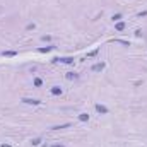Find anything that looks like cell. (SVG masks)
Listing matches in <instances>:
<instances>
[{
	"instance_id": "obj_13",
	"label": "cell",
	"mask_w": 147,
	"mask_h": 147,
	"mask_svg": "<svg viewBox=\"0 0 147 147\" xmlns=\"http://www.w3.org/2000/svg\"><path fill=\"white\" fill-rule=\"evenodd\" d=\"M39 144H41V139H39V137H38V139H33V140H31V145H39Z\"/></svg>"
},
{
	"instance_id": "obj_16",
	"label": "cell",
	"mask_w": 147,
	"mask_h": 147,
	"mask_svg": "<svg viewBox=\"0 0 147 147\" xmlns=\"http://www.w3.org/2000/svg\"><path fill=\"white\" fill-rule=\"evenodd\" d=\"M41 39H43V41H50V39H51V36H43Z\"/></svg>"
},
{
	"instance_id": "obj_12",
	"label": "cell",
	"mask_w": 147,
	"mask_h": 147,
	"mask_svg": "<svg viewBox=\"0 0 147 147\" xmlns=\"http://www.w3.org/2000/svg\"><path fill=\"white\" fill-rule=\"evenodd\" d=\"M34 86H36V87H41V86H43V81H41L39 77H36V79H34Z\"/></svg>"
},
{
	"instance_id": "obj_3",
	"label": "cell",
	"mask_w": 147,
	"mask_h": 147,
	"mask_svg": "<svg viewBox=\"0 0 147 147\" xmlns=\"http://www.w3.org/2000/svg\"><path fill=\"white\" fill-rule=\"evenodd\" d=\"M22 103L24 104H33V106H39L41 104L39 99H31V98H22Z\"/></svg>"
},
{
	"instance_id": "obj_6",
	"label": "cell",
	"mask_w": 147,
	"mask_h": 147,
	"mask_svg": "<svg viewBox=\"0 0 147 147\" xmlns=\"http://www.w3.org/2000/svg\"><path fill=\"white\" fill-rule=\"evenodd\" d=\"M69 81H77L79 79V74H75V72H67V75H65Z\"/></svg>"
},
{
	"instance_id": "obj_1",
	"label": "cell",
	"mask_w": 147,
	"mask_h": 147,
	"mask_svg": "<svg viewBox=\"0 0 147 147\" xmlns=\"http://www.w3.org/2000/svg\"><path fill=\"white\" fill-rule=\"evenodd\" d=\"M53 62H60V63L72 65V63H74V57H57V58H53Z\"/></svg>"
},
{
	"instance_id": "obj_7",
	"label": "cell",
	"mask_w": 147,
	"mask_h": 147,
	"mask_svg": "<svg viewBox=\"0 0 147 147\" xmlns=\"http://www.w3.org/2000/svg\"><path fill=\"white\" fill-rule=\"evenodd\" d=\"M115 29H116V31H123V29H125V22H122V21H118V22L115 24Z\"/></svg>"
},
{
	"instance_id": "obj_15",
	"label": "cell",
	"mask_w": 147,
	"mask_h": 147,
	"mask_svg": "<svg viewBox=\"0 0 147 147\" xmlns=\"http://www.w3.org/2000/svg\"><path fill=\"white\" fill-rule=\"evenodd\" d=\"M98 51H99V50H94V51H91V53H87V57H96V55H98Z\"/></svg>"
},
{
	"instance_id": "obj_9",
	"label": "cell",
	"mask_w": 147,
	"mask_h": 147,
	"mask_svg": "<svg viewBox=\"0 0 147 147\" xmlns=\"http://www.w3.org/2000/svg\"><path fill=\"white\" fill-rule=\"evenodd\" d=\"M79 120H81V122H89V115L87 113H81L79 115Z\"/></svg>"
},
{
	"instance_id": "obj_18",
	"label": "cell",
	"mask_w": 147,
	"mask_h": 147,
	"mask_svg": "<svg viewBox=\"0 0 147 147\" xmlns=\"http://www.w3.org/2000/svg\"><path fill=\"white\" fill-rule=\"evenodd\" d=\"M51 147H65V145H51Z\"/></svg>"
},
{
	"instance_id": "obj_17",
	"label": "cell",
	"mask_w": 147,
	"mask_h": 147,
	"mask_svg": "<svg viewBox=\"0 0 147 147\" xmlns=\"http://www.w3.org/2000/svg\"><path fill=\"white\" fill-rule=\"evenodd\" d=\"M0 147H12V145H9V144H2Z\"/></svg>"
},
{
	"instance_id": "obj_4",
	"label": "cell",
	"mask_w": 147,
	"mask_h": 147,
	"mask_svg": "<svg viewBox=\"0 0 147 147\" xmlns=\"http://www.w3.org/2000/svg\"><path fill=\"white\" fill-rule=\"evenodd\" d=\"M94 108H96V111H98L99 115H108V111H110L106 106H104V104H96Z\"/></svg>"
},
{
	"instance_id": "obj_11",
	"label": "cell",
	"mask_w": 147,
	"mask_h": 147,
	"mask_svg": "<svg viewBox=\"0 0 147 147\" xmlns=\"http://www.w3.org/2000/svg\"><path fill=\"white\" fill-rule=\"evenodd\" d=\"M2 55H4V57H16L17 51H2Z\"/></svg>"
},
{
	"instance_id": "obj_2",
	"label": "cell",
	"mask_w": 147,
	"mask_h": 147,
	"mask_svg": "<svg viewBox=\"0 0 147 147\" xmlns=\"http://www.w3.org/2000/svg\"><path fill=\"white\" fill-rule=\"evenodd\" d=\"M104 67H106V63H104V62H99V63H94V65L91 67V70H92V72H103Z\"/></svg>"
},
{
	"instance_id": "obj_10",
	"label": "cell",
	"mask_w": 147,
	"mask_h": 147,
	"mask_svg": "<svg viewBox=\"0 0 147 147\" xmlns=\"http://www.w3.org/2000/svg\"><path fill=\"white\" fill-rule=\"evenodd\" d=\"M70 123H63V125H57V127H51L53 130H62V128H69Z\"/></svg>"
},
{
	"instance_id": "obj_14",
	"label": "cell",
	"mask_w": 147,
	"mask_h": 147,
	"mask_svg": "<svg viewBox=\"0 0 147 147\" xmlns=\"http://www.w3.org/2000/svg\"><path fill=\"white\" fill-rule=\"evenodd\" d=\"M122 17H123L122 14H115V16L111 17V19H113V21H120V19H122Z\"/></svg>"
},
{
	"instance_id": "obj_8",
	"label": "cell",
	"mask_w": 147,
	"mask_h": 147,
	"mask_svg": "<svg viewBox=\"0 0 147 147\" xmlns=\"http://www.w3.org/2000/svg\"><path fill=\"white\" fill-rule=\"evenodd\" d=\"M53 48H55V46H46V48H38V51H39V53H48V51H51Z\"/></svg>"
},
{
	"instance_id": "obj_5",
	"label": "cell",
	"mask_w": 147,
	"mask_h": 147,
	"mask_svg": "<svg viewBox=\"0 0 147 147\" xmlns=\"http://www.w3.org/2000/svg\"><path fill=\"white\" fill-rule=\"evenodd\" d=\"M50 92H51V96H60L63 91H62V87H58V86H53L51 89H50Z\"/></svg>"
}]
</instances>
